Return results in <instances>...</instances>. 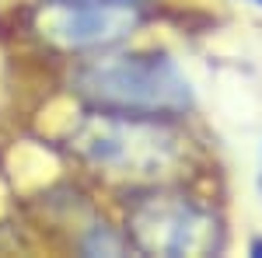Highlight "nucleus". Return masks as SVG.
<instances>
[{"instance_id": "6e6552de", "label": "nucleus", "mask_w": 262, "mask_h": 258, "mask_svg": "<svg viewBox=\"0 0 262 258\" xmlns=\"http://www.w3.org/2000/svg\"><path fill=\"white\" fill-rule=\"evenodd\" d=\"M259 192H262V171H259Z\"/></svg>"}, {"instance_id": "0eeeda50", "label": "nucleus", "mask_w": 262, "mask_h": 258, "mask_svg": "<svg viewBox=\"0 0 262 258\" xmlns=\"http://www.w3.org/2000/svg\"><path fill=\"white\" fill-rule=\"evenodd\" d=\"M248 4H255V7H262V0H248Z\"/></svg>"}, {"instance_id": "20e7f679", "label": "nucleus", "mask_w": 262, "mask_h": 258, "mask_svg": "<svg viewBox=\"0 0 262 258\" xmlns=\"http://www.w3.org/2000/svg\"><path fill=\"white\" fill-rule=\"evenodd\" d=\"M143 21V0H53L32 14V28L63 53H101L126 42Z\"/></svg>"}, {"instance_id": "f03ea898", "label": "nucleus", "mask_w": 262, "mask_h": 258, "mask_svg": "<svg viewBox=\"0 0 262 258\" xmlns=\"http://www.w3.org/2000/svg\"><path fill=\"white\" fill-rule=\"evenodd\" d=\"M126 238L143 255H213L224 248V223L196 199L154 189L126 206Z\"/></svg>"}, {"instance_id": "7ed1b4c3", "label": "nucleus", "mask_w": 262, "mask_h": 258, "mask_svg": "<svg viewBox=\"0 0 262 258\" xmlns=\"http://www.w3.org/2000/svg\"><path fill=\"white\" fill-rule=\"evenodd\" d=\"M175 143L158 119L116 115V112H91L74 129L70 147L81 160L108 175H140L154 178L175 160Z\"/></svg>"}, {"instance_id": "39448f33", "label": "nucleus", "mask_w": 262, "mask_h": 258, "mask_svg": "<svg viewBox=\"0 0 262 258\" xmlns=\"http://www.w3.org/2000/svg\"><path fill=\"white\" fill-rule=\"evenodd\" d=\"M126 248H129V238L112 234L108 227H91V234L81 241L84 255H122Z\"/></svg>"}, {"instance_id": "423d86ee", "label": "nucleus", "mask_w": 262, "mask_h": 258, "mask_svg": "<svg viewBox=\"0 0 262 258\" xmlns=\"http://www.w3.org/2000/svg\"><path fill=\"white\" fill-rule=\"evenodd\" d=\"M252 255H255V258H262V238H255V241H252Z\"/></svg>"}, {"instance_id": "f257e3e1", "label": "nucleus", "mask_w": 262, "mask_h": 258, "mask_svg": "<svg viewBox=\"0 0 262 258\" xmlns=\"http://www.w3.org/2000/svg\"><path fill=\"white\" fill-rule=\"evenodd\" d=\"M74 91L98 112L137 119H179L192 108V84L168 53L101 49L74 70Z\"/></svg>"}]
</instances>
